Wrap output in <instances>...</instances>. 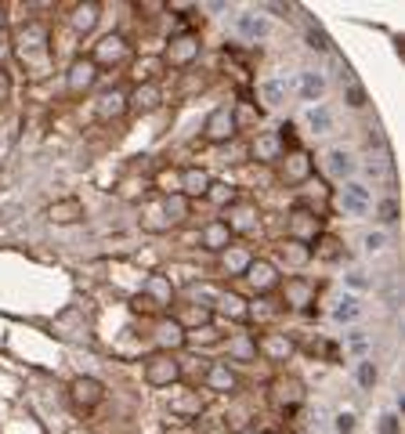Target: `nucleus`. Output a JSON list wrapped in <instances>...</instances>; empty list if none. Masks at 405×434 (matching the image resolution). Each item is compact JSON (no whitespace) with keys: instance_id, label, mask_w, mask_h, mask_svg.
<instances>
[{"instance_id":"f257e3e1","label":"nucleus","mask_w":405,"mask_h":434,"mask_svg":"<svg viewBox=\"0 0 405 434\" xmlns=\"http://www.w3.org/2000/svg\"><path fill=\"white\" fill-rule=\"evenodd\" d=\"M73 398H76V405H80V409H94V405H101L105 391H101L98 380L80 376V380H73Z\"/></svg>"},{"instance_id":"393cba45","label":"nucleus","mask_w":405,"mask_h":434,"mask_svg":"<svg viewBox=\"0 0 405 434\" xmlns=\"http://www.w3.org/2000/svg\"><path fill=\"white\" fill-rule=\"evenodd\" d=\"M0 22H4V8H0Z\"/></svg>"},{"instance_id":"6ab92c4d","label":"nucleus","mask_w":405,"mask_h":434,"mask_svg":"<svg viewBox=\"0 0 405 434\" xmlns=\"http://www.w3.org/2000/svg\"><path fill=\"white\" fill-rule=\"evenodd\" d=\"M257 152H264L268 159H275V156H279V141H275V138H261V141L254 145V156H257Z\"/></svg>"},{"instance_id":"9b49d317","label":"nucleus","mask_w":405,"mask_h":434,"mask_svg":"<svg viewBox=\"0 0 405 434\" xmlns=\"http://www.w3.org/2000/svg\"><path fill=\"white\" fill-rule=\"evenodd\" d=\"M181 185H185V192H189V196H206L210 178H206L203 171H185V174H181Z\"/></svg>"},{"instance_id":"412c9836","label":"nucleus","mask_w":405,"mask_h":434,"mask_svg":"<svg viewBox=\"0 0 405 434\" xmlns=\"http://www.w3.org/2000/svg\"><path fill=\"white\" fill-rule=\"evenodd\" d=\"M366 250H384V236L380 232H369L366 236Z\"/></svg>"},{"instance_id":"ddd939ff","label":"nucleus","mask_w":405,"mask_h":434,"mask_svg":"<svg viewBox=\"0 0 405 434\" xmlns=\"http://www.w3.org/2000/svg\"><path fill=\"white\" fill-rule=\"evenodd\" d=\"M124 54H127L124 36H105L101 47H98V59H124Z\"/></svg>"},{"instance_id":"4be33fe9","label":"nucleus","mask_w":405,"mask_h":434,"mask_svg":"<svg viewBox=\"0 0 405 434\" xmlns=\"http://www.w3.org/2000/svg\"><path fill=\"white\" fill-rule=\"evenodd\" d=\"M380 217H384V221H394V217H398V206H394V203L387 199V203L380 206Z\"/></svg>"},{"instance_id":"f3484780","label":"nucleus","mask_w":405,"mask_h":434,"mask_svg":"<svg viewBox=\"0 0 405 434\" xmlns=\"http://www.w3.org/2000/svg\"><path fill=\"white\" fill-rule=\"evenodd\" d=\"M282 94H286V84H282V80H268V84H264V98H268V105H279Z\"/></svg>"},{"instance_id":"6e6552de","label":"nucleus","mask_w":405,"mask_h":434,"mask_svg":"<svg viewBox=\"0 0 405 434\" xmlns=\"http://www.w3.org/2000/svg\"><path fill=\"white\" fill-rule=\"evenodd\" d=\"M76 217H84V206H80L76 199H66V203H54V206H51V221L69 225V221H76Z\"/></svg>"},{"instance_id":"1a4fd4ad","label":"nucleus","mask_w":405,"mask_h":434,"mask_svg":"<svg viewBox=\"0 0 405 434\" xmlns=\"http://www.w3.org/2000/svg\"><path fill=\"white\" fill-rule=\"evenodd\" d=\"M124 101H127V94H124V91H109V94L101 98V105H98V113H101V120H109V113H112V116H120L124 108H127Z\"/></svg>"},{"instance_id":"a211bd4d","label":"nucleus","mask_w":405,"mask_h":434,"mask_svg":"<svg viewBox=\"0 0 405 434\" xmlns=\"http://www.w3.org/2000/svg\"><path fill=\"white\" fill-rule=\"evenodd\" d=\"M236 380H231V373L224 369V365H214V373H210V388H231Z\"/></svg>"},{"instance_id":"f8f14e48","label":"nucleus","mask_w":405,"mask_h":434,"mask_svg":"<svg viewBox=\"0 0 405 434\" xmlns=\"http://www.w3.org/2000/svg\"><path fill=\"white\" fill-rule=\"evenodd\" d=\"M355 171V163H351V156H347V152H329V174L333 178H347V174H351Z\"/></svg>"},{"instance_id":"f03ea898","label":"nucleus","mask_w":405,"mask_h":434,"mask_svg":"<svg viewBox=\"0 0 405 434\" xmlns=\"http://www.w3.org/2000/svg\"><path fill=\"white\" fill-rule=\"evenodd\" d=\"M94 80H98V62H94V59H76L73 69H69V91L80 94V91H87Z\"/></svg>"},{"instance_id":"aec40b11","label":"nucleus","mask_w":405,"mask_h":434,"mask_svg":"<svg viewBox=\"0 0 405 434\" xmlns=\"http://www.w3.org/2000/svg\"><path fill=\"white\" fill-rule=\"evenodd\" d=\"M359 380H362V388H369L373 380H376V369H373V362H366V365L359 369Z\"/></svg>"},{"instance_id":"0eeeda50","label":"nucleus","mask_w":405,"mask_h":434,"mask_svg":"<svg viewBox=\"0 0 405 434\" xmlns=\"http://www.w3.org/2000/svg\"><path fill=\"white\" fill-rule=\"evenodd\" d=\"M228 236H231L228 221H214V225L203 232V243H206V250H224V246H228Z\"/></svg>"},{"instance_id":"dca6fc26","label":"nucleus","mask_w":405,"mask_h":434,"mask_svg":"<svg viewBox=\"0 0 405 434\" xmlns=\"http://www.w3.org/2000/svg\"><path fill=\"white\" fill-rule=\"evenodd\" d=\"M308 123L315 127V134H326L329 131V108H311V113H308Z\"/></svg>"},{"instance_id":"7ed1b4c3","label":"nucleus","mask_w":405,"mask_h":434,"mask_svg":"<svg viewBox=\"0 0 405 434\" xmlns=\"http://www.w3.org/2000/svg\"><path fill=\"white\" fill-rule=\"evenodd\" d=\"M236 134V116L228 113V108H217V113H210V120H206V138L210 141H224V138H231Z\"/></svg>"},{"instance_id":"39448f33","label":"nucleus","mask_w":405,"mask_h":434,"mask_svg":"<svg viewBox=\"0 0 405 434\" xmlns=\"http://www.w3.org/2000/svg\"><path fill=\"white\" fill-rule=\"evenodd\" d=\"M246 279H250L257 290H271V286H275V268L264 264V261H257V264L246 268Z\"/></svg>"},{"instance_id":"4468645a","label":"nucleus","mask_w":405,"mask_h":434,"mask_svg":"<svg viewBox=\"0 0 405 434\" xmlns=\"http://www.w3.org/2000/svg\"><path fill=\"white\" fill-rule=\"evenodd\" d=\"M359 315H362V308H359L355 297H344V301H336V308H333V318H336V322H351V318H359Z\"/></svg>"},{"instance_id":"5701e85b","label":"nucleus","mask_w":405,"mask_h":434,"mask_svg":"<svg viewBox=\"0 0 405 434\" xmlns=\"http://www.w3.org/2000/svg\"><path fill=\"white\" fill-rule=\"evenodd\" d=\"M336 427H340V430H351L355 423H351V416H340V420H336Z\"/></svg>"},{"instance_id":"20e7f679","label":"nucleus","mask_w":405,"mask_h":434,"mask_svg":"<svg viewBox=\"0 0 405 434\" xmlns=\"http://www.w3.org/2000/svg\"><path fill=\"white\" fill-rule=\"evenodd\" d=\"M236 29H239V36H246V40H261V36L268 33V19L257 15V11H246V15L236 19Z\"/></svg>"},{"instance_id":"2eb2a0df","label":"nucleus","mask_w":405,"mask_h":434,"mask_svg":"<svg viewBox=\"0 0 405 434\" xmlns=\"http://www.w3.org/2000/svg\"><path fill=\"white\" fill-rule=\"evenodd\" d=\"M301 91H304V98H308V101H315V98L326 91V80H322L319 73H304V80H301Z\"/></svg>"},{"instance_id":"423d86ee","label":"nucleus","mask_w":405,"mask_h":434,"mask_svg":"<svg viewBox=\"0 0 405 434\" xmlns=\"http://www.w3.org/2000/svg\"><path fill=\"white\" fill-rule=\"evenodd\" d=\"M94 22H98V4H80V8H73V29H76V33H91Z\"/></svg>"},{"instance_id":"b1692460","label":"nucleus","mask_w":405,"mask_h":434,"mask_svg":"<svg viewBox=\"0 0 405 434\" xmlns=\"http://www.w3.org/2000/svg\"><path fill=\"white\" fill-rule=\"evenodd\" d=\"M4 44H8V36L0 33V59H4V54H8V47H4Z\"/></svg>"},{"instance_id":"9d476101","label":"nucleus","mask_w":405,"mask_h":434,"mask_svg":"<svg viewBox=\"0 0 405 434\" xmlns=\"http://www.w3.org/2000/svg\"><path fill=\"white\" fill-rule=\"evenodd\" d=\"M366 203H369V192H366L362 185H347V188H344V206L351 210V213H362Z\"/></svg>"}]
</instances>
